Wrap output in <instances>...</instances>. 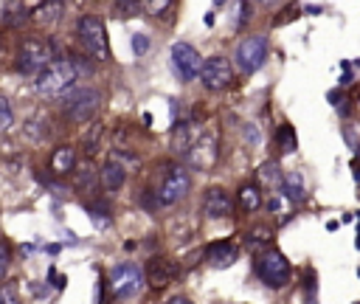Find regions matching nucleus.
Returning <instances> with one entry per match:
<instances>
[{
    "label": "nucleus",
    "mask_w": 360,
    "mask_h": 304,
    "mask_svg": "<svg viewBox=\"0 0 360 304\" xmlns=\"http://www.w3.org/2000/svg\"><path fill=\"white\" fill-rule=\"evenodd\" d=\"M79 79V70L73 65V59H53L34 82L39 96H62L68 93Z\"/></svg>",
    "instance_id": "f257e3e1"
},
{
    "label": "nucleus",
    "mask_w": 360,
    "mask_h": 304,
    "mask_svg": "<svg viewBox=\"0 0 360 304\" xmlns=\"http://www.w3.org/2000/svg\"><path fill=\"white\" fill-rule=\"evenodd\" d=\"M76 34H79V42H82V48L87 51V56H93V59H98V62H107V59H110L107 31H104V23H101L96 14H84V17L76 23Z\"/></svg>",
    "instance_id": "f03ea898"
},
{
    "label": "nucleus",
    "mask_w": 360,
    "mask_h": 304,
    "mask_svg": "<svg viewBox=\"0 0 360 304\" xmlns=\"http://www.w3.org/2000/svg\"><path fill=\"white\" fill-rule=\"evenodd\" d=\"M53 62V45L39 39V37H28L22 39L20 51H17V70L20 73H28V76H39L48 65Z\"/></svg>",
    "instance_id": "7ed1b4c3"
},
{
    "label": "nucleus",
    "mask_w": 360,
    "mask_h": 304,
    "mask_svg": "<svg viewBox=\"0 0 360 304\" xmlns=\"http://www.w3.org/2000/svg\"><path fill=\"white\" fill-rule=\"evenodd\" d=\"M101 107V93L96 87H79V90H70L62 101V110L65 115L73 121V124H84L90 121Z\"/></svg>",
    "instance_id": "20e7f679"
},
{
    "label": "nucleus",
    "mask_w": 360,
    "mask_h": 304,
    "mask_svg": "<svg viewBox=\"0 0 360 304\" xmlns=\"http://www.w3.org/2000/svg\"><path fill=\"white\" fill-rule=\"evenodd\" d=\"M290 262H287V256L281 253V251H276V248H270V251H264V253H259L256 256V276L267 284V287H273V290H278V287H284L287 281H290Z\"/></svg>",
    "instance_id": "39448f33"
},
{
    "label": "nucleus",
    "mask_w": 360,
    "mask_h": 304,
    "mask_svg": "<svg viewBox=\"0 0 360 304\" xmlns=\"http://www.w3.org/2000/svg\"><path fill=\"white\" fill-rule=\"evenodd\" d=\"M143 287V270L135 262H121L110 270V293L118 301H127L132 296H138Z\"/></svg>",
    "instance_id": "423d86ee"
},
{
    "label": "nucleus",
    "mask_w": 360,
    "mask_h": 304,
    "mask_svg": "<svg viewBox=\"0 0 360 304\" xmlns=\"http://www.w3.org/2000/svg\"><path fill=\"white\" fill-rule=\"evenodd\" d=\"M188 189H191V175H188V169L180 166V163H172V166L163 172V180H160L155 197H158L160 205H174V203H180V200L188 194Z\"/></svg>",
    "instance_id": "0eeeda50"
},
{
    "label": "nucleus",
    "mask_w": 360,
    "mask_h": 304,
    "mask_svg": "<svg viewBox=\"0 0 360 304\" xmlns=\"http://www.w3.org/2000/svg\"><path fill=\"white\" fill-rule=\"evenodd\" d=\"M264 59H267V37H264V34H250V37H245V39L236 45V51H233V62H236L239 73H253V70H259V68L264 65Z\"/></svg>",
    "instance_id": "6e6552de"
},
{
    "label": "nucleus",
    "mask_w": 360,
    "mask_h": 304,
    "mask_svg": "<svg viewBox=\"0 0 360 304\" xmlns=\"http://www.w3.org/2000/svg\"><path fill=\"white\" fill-rule=\"evenodd\" d=\"M172 68H174V73H177L183 82H194V79H200L202 59H200V53H197L194 45H188V42H174V45H172Z\"/></svg>",
    "instance_id": "1a4fd4ad"
},
{
    "label": "nucleus",
    "mask_w": 360,
    "mask_h": 304,
    "mask_svg": "<svg viewBox=\"0 0 360 304\" xmlns=\"http://www.w3.org/2000/svg\"><path fill=\"white\" fill-rule=\"evenodd\" d=\"M200 82L208 87V90H225L231 87L233 82V68L225 56H208L202 62V70H200Z\"/></svg>",
    "instance_id": "9d476101"
},
{
    "label": "nucleus",
    "mask_w": 360,
    "mask_h": 304,
    "mask_svg": "<svg viewBox=\"0 0 360 304\" xmlns=\"http://www.w3.org/2000/svg\"><path fill=\"white\" fill-rule=\"evenodd\" d=\"M143 276H146V284H149V287L163 290V287H169V284L180 276V267H177V262L169 259V256H152V259L146 262Z\"/></svg>",
    "instance_id": "9b49d317"
},
{
    "label": "nucleus",
    "mask_w": 360,
    "mask_h": 304,
    "mask_svg": "<svg viewBox=\"0 0 360 304\" xmlns=\"http://www.w3.org/2000/svg\"><path fill=\"white\" fill-rule=\"evenodd\" d=\"M217 158H219V149H217V132L214 129H205L202 138L194 144V149L186 155L188 166H194V169H211L217 163Z\"/></svg>",
    "instance_id": "f8f14e48"
},
{
    "label": "nucleus",
    "mask_w": 360,
    "mask_h": 304,
    "mask_svg": "<svg viewBox=\"0 0 360 304\" xmlns=\"http://www.w3.org/2000/svg\"><path fill=\"white\" fill-rule=\"evenodd\" d=\"M202 132H205V127L197 124V121H180V124H174V129H172V146H174V152L186 158L194 149V144L202 138Z\"/></svg>",
    "instance_id": "ddd939ff"
},
{
    "label": "nucleus",
    "mask_w": 360,
    "mask_h": 304,
    "mask_svg": "<svg viewBox=\"0 0 360 304\" xmlns=\"http://www.w3.org/2000/svg\"><path fill=\"white\" fill-rule=\"evenodd\" d=\"M231 211H233V205H231V197L225 194V189L214 186L202 194V214L208 220H225V217H231Z\"/></svg>",
    "instance_id": "4468645a"
},
{
    "label": "nucleus",
    "mask_w": 360,
    "mask_h": 304,
    "mask_svg": "<svg viewBox=\"0 0 360 304\" xmlns=\"http://www.w3.org/2000/svg\"><path fill=\"white\" fill-rule=\"evenodd\" d=\"M236 256H239V251H236V245L231 239H217V242H211L205 248V259L214 267H231L236 262Z\"/></svg>",
    "instance_id": "2eb2a0df"
},
{
    "label": "nucleus",
    "mask_w": 360,
    "mask_h": 304,
    "mask_svg": "<svg viewBox=\"0 0 360 304\" xmlns=\"http://www.w3.org/2000/svg\"><path fill=\"white\" fill-rule=\"evenodd\" d=\"M124 180H127V169H124L115 158H110V160L98 169V183H101L104 191H118V189L124 186Z\"/></svg>",
    "instance_id": "dca6fc26"
},
{
    "label": "nucleus",
    "mask_w": 360,
    "mask_h": 304,
    "mask_svg": "<svg viewBox=\"0 0 360 304\" xmlns=\"http://www.w3.org/2000/svg\"><path fill=\"white\" fill-rule=\"evenodd\" d=\"M76 169V149L73 146H56L51 152V172L53 175H68Z\"/></svg>",
    "instance_id": "f3484780"
},
{
    "label": "nucleus",
    "mask_w": 360,
    "mask_h": 304,
    "mask_svg": "<svg viewBox=\"0 0 360 304\" xmlns=\"http://www.w3.org/2000/svg\"><path fill=\"white\" fill-rule=\"evenodd\" d=\"M236 203H239V208L242 211H256L259 205H262V194H259V186L256 183H245L242 189H239V194H236Z\"/></svg>",
    "instance_id": "a211bd4d"
},
{
    "label": "nucleus",
    "mask_w": 360,
    "mask_h": 304,
    "mask_svg": "<svg viewBox=\"0 0 360 304\" xmlns=\"http://www.w3.org/2000/svg\"><path fill=\"white\" fill-rule=\"evenodd\" d=\"M245 245H248V251L250 253H264V251H270V231L267 228H250L248 231V236H245Z\"/></svg>",
    "instance_id": "6ab92c4d"
},
{
    "label": "nucleus",
    "mask_w": 360,
    "mask_h": 304,
    "mask_svg": "<svg viewBox=\"0 0 360 304\" xmlns=\"http://www.w3.org/2000/svg\"><path fill=\"white\" fill-rule=\"evenodd\" d=\"M62 8H65L62 3H37V6H31V17L37 23H53V20H59Z\"/></svg>",
    "instance_id": "aec40b11"
},
{
    "label": "nucleus",
    "mask_w": 360,
    "mask_h": 304,
    "mask_svg": "<svg viewBox=\"0 0 360 304\" xmlns=\"http://www.w3.org/2000/svg\"><path fill=\"white\" fill-rule=\"evenodd\" d=\"M281 191H284V197H287L290 203H304V200H307V191H304V186H301V177H298V175H287V177H284Z\"/></svg>",
    "instance_id": "412c9836"
},
{
    "label": "nucleus",
    "mask_w": 360,
    "mask_h": 304,
    "mask_svg": "<svg viewBox=\"0 0 360 304\" xmlns=\"http://www.w3.org/2000/svg\"><path fill=\"white\" fill-rule=\"evenodd\" d=\"M276 144H278V149H281L284 155L295 152V149H298V138H295V129H292L290 124H281V127H278V132H276Z\"/></svg>",
    "instance_id": "4be33fe9"
},
{
    "label": "nucleus",
    "mask_w": 360,
    "mask_h": 304,
    "mask_svg": "<svg viewBox=\"0 0 360 304\" xmlns=\"http://www.w3.org/2000/svg\"><path fill=\"white\" fill-rule=\"evenodd\" d=\"M259 177L267 183V186H284V175H281V169H278V163L276 160H267V163H262V169H259Z\"/></svg>",
    "instance_id": "5701e85b"
},
{
    "label": "nucleus",
    "mask_w": 360,
    "mask_h": 304,
    "mask_svg": "<svg viewBox=\"0 0 360 304\" xmlns=\"http://www.w3.org/2000/svg\"><path fill=\"white\" fill-rule=\"evenodd\" d=\"M101 135H104V127L96 121V124H90V129L84 132V138H82V144H84V152L87 155H96L98 152V144H101Z\"/></svg>",
    "instance_id": "b1692460"
},
{
    "label": "nucleus",
    "mask_w": 360,
    "mask_h": 304,
    "mask_svg": "<svg viewBox=\"0 0 360 304\" xmlns=\"http://www.w3.org/2000/svg\"><path fill=\"white\" fill-rule=\"evenodd\" d=\"M25 20H31V6L14 3V6L6 8V25H22Z\"/></svg>",
    "instance_id": "393cba45"
},
{
    "label": "nucleus",
    "mask_w": 360,
    "mask_h": 304,
    "mask_svg": "<svg viewBox=\"0 0 360 304\" xmlns=\"http://www.w3.org/2000/svg\"><path fill=\"white\" fill-rule=\"evenodd\" d=\"M76 180H79V186H82V189H93V186H96V180H98V172H96L90 163H84V166H79Z\"/></svg>",
    "instance_id": "a878e982"
},
{
    "label": "nucleus",
    "mask_w": 360,
    "mask_h": 304,
    "mask_svg": "<svg viewBox=\"0 0 360 304\" xmlns=\"http://www.w3.org/2000/svg\"><path fill=\"white\" fill-rule=\"evenodd\" d=\"M301 276H304V281H301V284H304V293H307V301H309V304H315V290H318V276L312 273V267H304V273H301Z\"/></svg>",
    "instance_id": "bb28decb"
},
{
    "label": "nucleus",
    "mask_w": 360,
    "mask_h": 304,
    "mask_svg": "<svg viewBox=\"0 0 360 304\" xmlns=\"http://www.w3.org/2000/svg\"><path fill=\"white\" fill-rule=\"evenodd\" d=\"M141 8H143V3H135V0H118V3L112 6L115 17H132V14H138Z\"/></svg>",
    "instance_id": "cd10ccee"
},
{
    "label": "nucleus",
    "mask_w": 360,
    "mask_h": 304,
    "mask_svg": "<svg viewBox=\"0 0 360 304\" xmlns=\"http://www.w3.org/2000/svg\"><path fill=\"white\" fill-rule=\"evenodd\" d=\"M11 124H14L11 104H8V99H3V96H0V129H11Z\"/></svg>",
    "instance_id": "c85d7f7f"
},
{
    "label": "nucleus",
    "mask_w": 360,
    "mask_h": 304,
    "mask_svg": "<svg viewBox=\"0 0 360 304\" xmlns=\"http://www.w3.org/2000/svg\"><path fill=\"white\" fill-rule=\"evenodd\" d=\"M132 51H135V56L146 53V51H149V37H146V34H135V37H132Z\"/></svg>",
    "instance_id": "c756f323"
},
{
    "label": "nucleus",
    "mask_w": 360,
    "mask_h": 304,
    "mask_svg": "<svg viewBox=\"0 0 360 304\" xmlns=\"http://www.w3.org/2000/svg\"><path fill=\"white\" fill-rule=\"evenodd\" d=\"M0 304H20V298H17V293L11 290V284L0 287Z\"/></svg>",
    "instance_id": "7c9ffc66"
},
{
    "label": "nucleus",
    "mask_w": 360,
    "mask_h": 304,
    "mask_svg": "<svg viewBox=\"0 0 360 304\" xmlns=\"http://www.w3.org/2000/svg\"><path fill=\"white\" fill-rule=\"evenodd\" d=\"M8 262H11V253H8V248H6V242H0V276L8 270Z\"/></svg>",
    "instance_id": "2f4dec72"
},
{
    "label": "nucleus",
    "mask_w": 360,
    "mask_h": 304,
    "mask_svg": "<svg viewBox=\"0 0 360 304\" xmlns=\"http://www.w3.org/2000/svg\"><path fill=\"white\" fill-rule=\"evenodd\" d=\"M143 6H146L149 11H172V8H174V6H172V3H166V0H158V3L152 0V3H143Z\"/></svg>",
    "instance_id": "473e14b6"
},
{
    "label": "nucleus",
    "mask_w": 360,
    "mask_h": 304,
    "mask_svg": "<svg viewBox=\"0 0 360 304\" xmlns=\"http://www.w3.org/2000/svg\"><path fill=\"white\" fill-rule=\"evenodd\" d=\"M245 138H250V144H259V132H256V127L253 124H245Z\"/></svg>",
    "instance_id": "72a5a7b5"
},
{
    "label": "nucleus",
    "mask_w": 360,
    "mask_h": 304,
    "mask_svg": "<svg viewBox=\"0 0 360 304\" xmlns=\"http://www.w3.org/2000/svg\"><path fill=\"white\" fill-rule=\"evenodd\" d=\"M166 304H194V301H191V298H186V296H172Z\"/></svg>",
    "instance_id": "f704fd0d"
},
{
    "label": "nucleus",
    "mask_w": 360,
    "mask_h": 304,
    "mask_svg": "<svg viewBox=\"0 0 360 304\" xmlns=\"http://www.w3.org/2000/svg\"><path fill=\"white\" fill-rule=\"evenodd\" d=\"M267 208H270V211H278V208H281V200H278V194H273V197H270Z\"/></svg>",
    "instance_id": "c9c22d12"
},
{
    "label": "nucleus",
    "mask_w": 360,
    "mask_h": 304,
    "mask_svg": "<svg viewBox=\"0 0 360 304\" xmlns=\"http://www.w3.org/2000/svg\"><path fill=\"white\" fill-rule=\"evenodd\" d=\"M354 245H357V251H360V225H357V239H354Z\"/></svg>",
    "instance_id": "e433bc0d"
}]
</instances>
